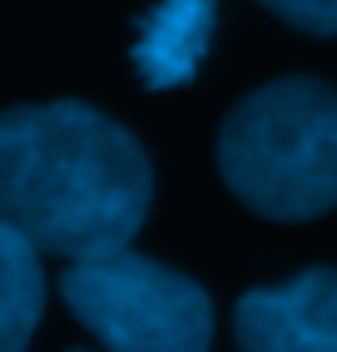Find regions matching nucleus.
Listing matches in <instances>:
<instances>
[{"mask_svg":"<svg viewBox=\"0 0 337 352\" xmlns=\"http://www.w3.org/2000/svg\"><path fill=\"white\" fill-rule=\"evenodd\" d=\"M45 308L40 248L0 223V352H25Z\"/></svg>","mask_w":337,"mask_h":352,"instance_id":"6","label":"nucleus"},{"mask_svg":"<svg viewBox=\"0 0 337 352\" xmlns=\"http://www.w3.org/2000/svg\"><path fill=\"white\" fill-rule=\"evenodd\" d=\"M293 30L307 35H337V0H268Z\"/></svg>","mask_w":337,"mask_h":352,"instance_id":"7","label":"nucleus"},{"mask_svg":"<svg viewBox=\"0 0 337 352\" xmlns=\"http://www.w3.org/2000/svg\"><path fill=\"white\" fill-rule=\"evenodd\" d=\"M60 298L109 352H208L213 338L208 293L129 248L69 263Z\"/></svg>","mask_w":337,"mask_h":352,"instance_id":"3","label":"nucleus"},{"mask_svg":"<svg viewBox=\"0 0 337 352\" xmlns=\"http://www.w3.org/2000/svg\"><path fill=\"white\" fill-rule=\"evenodd\" d=\"M213 20H219L213 0H154V10L144 15L139 40H134L139 80L149 89L188 85L208 55Z\"/></svg>","mask_w":337,"mask_h":352,"instance_id":"5","label":"nucleus"},{"mask_svg":"<svg viewBox=\"0 0 337 352\" xmlns=\"http://www.w3.org/2000/svg\"><path fill=\"white\" fill-rule=\"evenodd\" d=\"M238 352H337V268L253 288L233 308Z\"/></svg>","mask_w":337,"mask_h":352,"instance_id":"4","label":"nucleus"},{"mask_svg":"<svg viewBox=\"0 0 337 352\" xmlns=\"http://www.w3.org/2000/svg\"><path fill=\"white\" fill-rule=\"evenodd\" d=\"M154 199L139 139L60 100L0 114V223L65 263L129 248Z\"/></svg>","mask_w":337,"mask_h":352,"instance_id":"1","label":"nucleus"},{"mask_svg":"<svg viewBox=\"0 0 337 352\" xmlns=\"http://www.w3.org/2000/svg\"><path fill=\"white\" fill-rule=\"evenodd\" d=\"M219 174L263 219L327 214L337 204V89L293 75L238 100L219 129Z\"/></svg>","mask_w":337,"mask_h":352,"instance_id":"2","label":"nucleus"},{"mask_svg":"<svg viewBox=\"0 0 337 352\" xmlns=\"http://www.w3.org/2000/svg\"><path fill=\"white\" fill-rule=\"evenodd\" d=\"M263 6H268V0H263Z\"/></svg>","mask_w":337,"mask_h":352,"instance_id":"8","label":"nucleus"}]
</instances>
